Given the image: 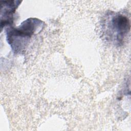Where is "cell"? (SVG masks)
Returning <instances> with one entry per match:
<instances>
[{"mask_svg":"<svg viewBox=\"0 0 131 131\" xmlns=\"http://www.w3.org/2000/svg\"><path fill=\"white\" fill-rule=\"evenodd\" d=\"M45 26V23L37 18L30 17L17 27L10 26L6 29V38L14 54L25 52L32 36L40 32Z\"/></svg>","mask_w":131,"mask_h":131,"instance_id":"obj_1","label":"cell"},{"mask_svg":"<svg viewBox=\"0 0 131 131\" xmlns=\"http://www.w3.org/2000/svg\"><path fill=\"white\" fill-rule=\"evenodd\" d=\"M102 30L106 40L114 45H123L130 24L128 18L120 13H107L102 20Z\"/></svg>","mask_w":131,"mask_h":131,"instance_id":"obj_2","label":"cell"},{"mask_svg":"<svg viewBox=\"0 0 131 131\" xmlns=\"http://www.w3.org/2000/svg\"><path fill=\"white\" fill-rule=\"evenodd\" d=\"M21 1L11 0L2 1L1 3V29L9 26L13 23L14 14Z\"/></svg>","mask_w":131,"mask_h":131,"instance_id":"obj_3","label":"cell"}]
</instances>
